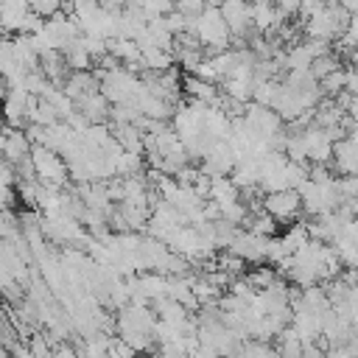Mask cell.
Segmentation results:
<instances>
[{"label": "cell", "instance_id": "1", "mask_svg": "<svg viewBox=\"0 0 358 358\" xmlns=\"http://www.w3.org/2000/svg\"><path fill=\"white\" fill-rule=\"evenodd\" d=\"M28 162H31L34 176L42 179V185L59 187V185L67 179V165H64V159H62L56 151L45 148V145H34L31 154H28Z\"/></svg>", "mask_w": 358, "mask_h": 358}, {"label": "cell", "instance_id": "2", "mask_svg": "<svg viewBox=\"0 0 358 358\" xmlns=\"http://www.w3.org/2000/svg\"><path fill=\"white\" fill-rule=\"evenodd\" d=\"M263 213L271 215L274 221H291L299 213V196H296V190H274V193H266Z\"/></svg>", "mask_w": 358, "mask_h": 358}, {"label": "cell", "instance_id": "3", "mask_svg": "<svg viewBox=\"0 0 358 358\" xmlns=\"http://www.w3.org/2000/svg\"><path fill=\"white\" fill-rule=\"evenodd\" d=\"M221 20L229 31V36H243L249 28V3L246 0H224L218 6Z\"/></svg>", "mask_w": 358, "mask_h": 358}, {"label": "cell", "instance_id": "4", "mask_svg": "<svg viewBox=\"0 0 358 358\" xmlns=\"http://www.w3.org/2000/svg\"><path fill=\"white\" fill-rule=\"evenodd\" d=\"M0 154L8 159V162H22L28 154H31V140L28 134L22 131H6L0 137Z\"/></svg>", "mask_w": 358, "mask_h": 358}, {"label": "cell", "instance_id": "5", "mask_svg": "<svg viewBox=\"0 0 358 358\" xmlns=\"http://www.w3.org/2000/svg\"><path fill=\"white\" fill-rule=\"evenodd\" d=\"M330 157H333L336 171H338L341 176H352V171H355V140H352V137L336 140Z\"/></svg>", "mask_w": 358, "mask_h": 358}, {"label": "cell", "instance_id": "6", "mask_svg": "<svg viewBox=\"0 0 358 358\" xmlns=\"http://www.w3.org/2000/svg\"><path fill=\"white\" fill-rule=\"evenodd\" d=\"M280 20H282V17H280L277 6L268 3V0H255V3L249 6V22H255V28H260V31L274 28Z\"/></svg>", "mask_w": 358, "mask_h": 358}, {"label": "cell", "instance_id": "7", "mask_svg": "<svg viewBox=\"0 0 358 358\" xmlns=\"http://www.w3.org/2000/svg\"><path fill=\"white\" fill-rule=\"evenodd\" d=\"M28 11L36 14L39 20H48L56 11H62V0H28Z\"/></svg>", "mask_w": 358, "mask_h": 358}, {"label": "cell", "instance_id": "8", "mask_svg": "<svg viewBox=\"0 0 358 358\" xmlns=\"http://www.w3.org/2000/svg\"><path fill=\"white\" fill-rule=\"evenodd\" d=\"M176 11L185 17H199L204 11V0H176Z\"/></svg>", "mask_w": 358, "mask_h": 358}, {"label": "cell", "instance_id": "9", "mask_svg": "<svg viewBox=\"0 0 358 358\" xmlns=\"http://www.w3.org/2000/svg\"><path fill=\"white\" fill-rule=\"evenodd\" d=\"M6 90H8V87H6V81H3V78H0V98H3V95H6Z\"/></svg>", "mask_w": 358, "mask_h": 358}]
</instances>
